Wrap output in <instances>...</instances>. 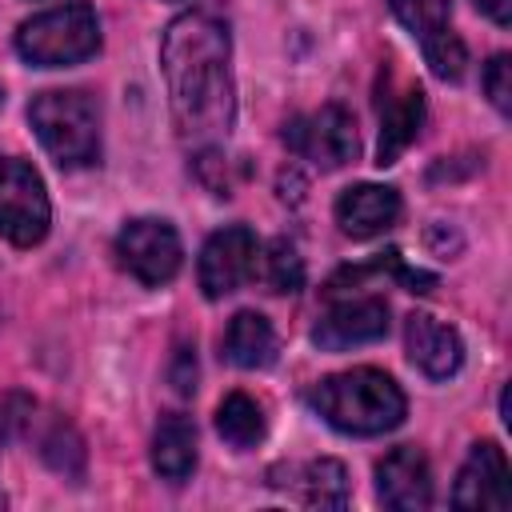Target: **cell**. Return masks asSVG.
I'll return each mask as SVG.
<instances>
[{
    "label": "cell",
    "instance_id": "obj_19",
    "mask_svg": "<svg viewBox=\"0 0 512 512\" xmlns=\"http://www.w3.org/2000/svg\"><path fill=\"white\" fill-rule=\"evenodd\" d=\"M256 276L268 284V292L284 296V292H300L304 288V260L296 252V244L288 240H272L268 248H260L256 260Z\"/></svg>",
    "mask_w": 512,
    "mask_h": 512
},
{
    "label": "cell",
    "instance_id": "obj_23",
    "mask_svg": "<svg viewBox=\"0 0 512 512\" xmlns=\"http://www.w3.org/2000/svg\"><path fill=\"white\" fill-rule=\"evenodd\" d=\"M484 92H488V100L500 112L512 108V60H508V52H496L488 60V68H484Z\"/></svg>",
    "mask_w": 512,
    "mask_h": 512
},
{
    "label": "cell",
    "instance_id": "obj_28",
    "mask_svg": "<svg viewBox=\"0 0 512 512\" xmlns=\"http://www.w3.org/2000/svg\"><path fill=\"white\" fill-rule=\"evenodd\" d=\"M0 508H4V492H0Z\"/></svg>",
    "mask_w": 512,
    "mask_h": 512
},
{
    "label": "cell",
    "instance_id": "obj_25",
    "mask_svg": "<svg viewBox=\"0 0 512 512\" xmlns=\"http://www.w3.org/2000/svg\"><path fill=\"white\" fill-rule=\"evenodd\" d=\"M168 380H172V388H176L180 396H188V392L196 388V348H188V344L176 348L172 368H168Z\"/></svg>",
    "mask_w": 512,
    "mask_h": 512
},
{
    "label": "cell",
    "instance_id": "obj_10",
    "mask_svg": "<svg viewBox=\"0 0 512 512\" xmlns=\"http://www.w3.org/2000/svg\"><path fill=\"white\" fill-rule=\"evenodd\" d=\"M452 504L472 508V512H504L512 504V472H508L500 444H492V440L472 444V452L456 476Z\"/></svg>",
    "mask_w": 512,
    "mask_h": 512
},
{
    "label": "cell",
    "instance_id": "obj_5",
    "mask_svg": "<svg viewBox=\"0 0 512 512\" xmlns=\"http://www.w3.org/2000/svg\"><path fill=\"white\" fill-rule=\"evenodd\" d=\"M48 224L52 208L40 172L24 160L0 156V236L20 248H32L48 236Z\"/></svg>",
    "mask_w": 512,
    "mask_h": 512
},
{
    "label": "cell",
    "instance_id": "obj_13",
    "mask_svg": "<svg viewBox=\"0 0 512 512\" xmlns=\"http://www.w3.org/2000/svg\"><path fill=\"white\" fill-rule=\"evenodd\" d=\"M376 496L396 512H420L432 504V468L420 448L400 444L376 464Z\"/></svg>",
    "mask_w": 512,
    "mask_h": 512
},
{
    "label": "cell",
    "instance_id": "obj_16",
    "mask_svg": "<svg viewBox=\"0 0 512 512\" xmlns=\"http://www.w3.org/2000/svg\"><path fill=\"white\" fill-rule=\"evenodd\" d=\"M224 356L236 368H268L276 360V332L260 312H236L224 332Z\"/></svg>",
    "mask_w": 512,
    "mask_h": 512
},
{
    "label": "cell",
    "instance_id": "obj_26",
    "mask_svg": "<svg viewBox=\"0 0 512 512\" xmlns=\"http://www.w3.org/2000/svg\"><path fill=\"white\" fill-rule=\"evenodd\" d=\"M488 20H496V24H508L512 20V0H472Z\"/></svg>",
    "mask_w": 512,
    "mask_h": 512
},
{
    "label": "cell",
    "instance_id": "obj_2",
    "mask_svg": "<svg viewBox=\"0 0 512 512\" xmlns=\"http://www.w3.org/2000/svg\"><path fill=\"white\" fill-rule=\"evenodd\" d=\"M312 408L348 436H380L392 432L404 412L408 400L400 392V384L380 372V368H352V372H336L324 376L312 388Z\"/></svg>",
    "mask_w": 512,
    "mask_h": 512
},
{
    "label": "cell",
    "instance_id": "obj_17",
    "mask_svg": "<svg viewBox=\"0 0 512 512\" xmlns=\"http://www.w3.org/2000/svg\"><path fill=\"white\" fill-rule=\"evenodd\" d=\"M264 408L248 396V392H232V396H224L220 400V408H216V432L232 444V448H256L260 440H264Z\"/></svg>",
    "mask_w": 512,
    "mask_h": 512
},
{
    "label": "cell",
    "instance_id": "obj_11",
    "mask_svg": "<svg viewBox=\"0 0 512 512\" xmlns=\"http://www.w3.org/2000/svg\"><path fill=\"white\" fill-rule=\"evenodd\" d=\"M376 108H380V144H376V164L388 168L400 160V152L416 140L420 124H424V92L416 84H400L392 76H380V92H376Z\"/></svg>",
    "mask_w": 512,
    "mask_h": 512
},
{
    "label": "cell",
    "instance_id": "obj_6",
    "mask_svg": "<svg viewBox=\"0 0 512 512\" xmlns=\"http://www.w3.org/2000/svg\"><path fill=\"white\" fill-rule=\"evenodd\" d=\"M116 256L120 264L148 288H160L168 284L176 272H180V260H184V248H180V236L168 220H156V216H140V220H128L116 236Z\"/></svg>",
    "mask_w": 512,
    "mask_h": 512
},
{
    "label": "cell",
    "instance_id": "obj_14",
    "mask_svg": "<svg viewBox=\"0 0 512 512\" xmlns=\"http://www.w3.org/2000/svg\"><path fill=\"white\" fill-rule=\"evenodd\" d=\"M400 220V192L388 184H356L336 200V224L352 240L388 232Z\"/></svg>",
    "mask_w": 512,
    "mask_h": 512
},
{
    "label": "cell",
    "instance_id": "obj_8",
    "mask_svg": "<svg viewBox=\"0 0 512 512\" xmlns=\"http://www.w3.org/2000/svg\"><path fill=\"white\" fill-rule=\"evenodd\" d=\"M256 260H260V240L252 228L244 224H228L220 232L208 236V244L200 248V288L208 300H220L228 292H236L240 284H248L256 276Z\"/></svg>",
    "mask_w": 512,
    "mask_h": 512
},
{
    "label": "cell",
    "instance_id": "obj_4",
    "mask_svg": "<svg viewBox=\"0 0 512 512\" xmlns=\"http://www.w3.org/2000/svg\"><path fill=\"white\" fill-rule=\"evenodd\" d=\"M28 120L48 148V156L64 168H84L100 156V116L84 92H40L28 104Z\"/></svg>",
    "mask_w": 512,
    "mask_h": 512
},
{
    "label": "cell",
    "instance_id": "obj_21",
    "mask_svg": "<svg viewBox=\"0 0 512 512\" xmlns=\"http://www.w3.org/2000/svg\"><path fill=\"white\" fill-rule=\"evenodd\" d=\"M420 48H424L428 68H432L440 80H460V76H464L468 52H464V40H460L452 28H444V32H440V36H432V40H424Z\"/></svg>",
    "mask_w": 512,
    "mask_h": 512
},
{
    "label": "cell",
    "instance_id": "obj_22",
    "mask_svg": "<svg viewBox=\"0 0 512 512\" xmlns=\"http://www.w3.org/2000/svg\"><path fill=\"white\" fill-rule=\"evenodd\" d=\"M44 460L56 468V472H64V476H80L84 472V440L68 428V424H56L48 436H44Z\"/></svg>",
    "mask_w": 512,
    "mask_h": 512
},
{
    "label": "cell",
    "instance_id": "obj_7",
    "mask_svg": "<svg viewBox=\"0 0 512 512\" xmlns=\"http://www.w3.org/2000/svg\"><path fill=\"white\" fill-rule=\"evenodd\" d=\"M284 144L296 156L312 160L316 168H344L356 160V148H360L356 120L340 104H324L312 116H292L284 124Z\"/></svg>",
    "mask_w": 512,
    "mask_h": 512
},
{
    "label": "cell",
    "instance_id": "obj_9",
    "mask_svg": "<svg viewBox=\"0 0 512 512\" xmlns=\"http://www.w3.org/2000/svg\"><path fill=\"white\" fill-rule=\"evenodd\" d=\"M388 332V304L372 292H356V296H340L332 292V304L320 312L312 340L324 352H344V348H360L372 344Z\"/></svg>",
    "mask_w": 512,
    "mask_h": 512
},
{
    "label": "cell",
    "instance_id": "obj_20",
    "mask_svg": "<svg viewBox=\"0 0 512 512\" xmlns=\"http://www.w3.org/2000/svg\"><path fill=\"white\" fill-rule=\"evenodd\" d=\"M396 20L424 44L432 36H440L448 28V16H452V0H388Z\"/></svg>",
    "mask_w": 512,
    "mask_h": 512
},
{
    "label": "cell",
    "instance_id": "obj_18",
    "mask_svg": "<svg viewBox=\"0 0 512 512\" xmlns=\"http://www.w3.org/2000/svg\"><path fill=\"white\" fill-rule=\"evenodd\" d=\"M300 500L308 508H344L348 504V472L340 460H312L300 472Z\"/></svg>",
    "mask_w": 512,
    "mask_h": 512
},
{
    "label": "cell",
    "instance_id": "obj_3",
    "mask_svg": "<svg viewBox=\"0 0 512 512\" xmlns=\"http://www.w3.org/2000/svg\"><path fill=\"white\" fill-rule=\"evenodd\" d=\"M96 48H100V20L84 0L56 4L24 20L16 32V52L36 68H68L96 56Z\"/></svg>",
    "mask_w": 512,
    "mask_h": 512
},
{
    "label": "cell",
    "instance_id": "obj_1",
    "mask_svg": "<svg viewBox=\"0 0 512 512\" xmlns=\"http://www.w3.org/2000/svg\"><path fill=\"white\" fill-rule=\"evenodd\" d=\"M160 68L172 96V116L184 140L212 144L228 136L232 96V36L220 12H180L160 40Z\"/></svg>",
    "mask_w": 512,
    "mask_h": 512
},
{
    "label": "cell",
    "instance_id": "obj_27",
    "mask_svg": "<svg viewBox=\"0 0 512 512\" xmlns=\"http://www.w3.org/2000/svg\"><path fill=\"white\" fill-rule=\"evenodd\" d=\"M0 104H4V88H0Z\"/></svg>",
    "mask_w": 512,
    "mask_h": 512
},
{
    "label": "cell",
    "instance_id": "obj_12",
    "mask_svg": "<svg viewBox=\"0 0 512 512\" xmlns=\"http://www.w3.org/2000/svg\"><path fill=\"white\" fill-rule=\"evenodd\" d=\"M404 348H408L412 368H420L428 380H448L464 364L460 332L428 312H412L404 320Z\"/></svg>",
    "mask_w": 512,
    "mask_h": 512
},
{
    "label": "cell",
    "instance_id": "obj_24",
    "mask_svg": "<svg viewBox=\"0 0 512 512\" xmlns=\"http://www.w3.org/2000/svg\"><path fill=\"white\" fill-rule=\"evenodd\" d=\"M28 420H32V400L24 392H4L0 396V448L12 444Z\"/></svg>",
    "mask_w": 512,
    "mask_h": 512
},
{
    "label": "cell",
    "instance_id": "obj_15",
    "mask_svg": "<svg viewBox=\"0 0 512 512\" xmlns=\"http://www.w3.org/2000/svg\"><path fill=\"white\" fill-rule=\"evenodd\" d=\"M152 468L172 484L192 476V468H196V424L184 412L160 416V424L152 432Z\"/></svg>",
    "mask_w": 512,
    "mask_h": 512
}]
</instances>
